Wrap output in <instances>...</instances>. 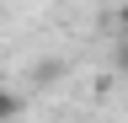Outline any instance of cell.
<instances>
[{
    "label": "cell",
    "instance_id": "2",
    "mask_svg": "<svg viewBox=\"0 0 128 123\" xmlns=\"http://www.w3.org/2000/svg\"><path fill=\"white\" fill-rule=\"evenodd\" d=\"M11 112H22V102H16L11 91H0V118H11Z\"/></svg>",
    "mask_w": 128,
    "mask_h": 123
},
{
    "label": "cell",
    "instance_id": "3",
    "mask_svg": "<svg viewBox=\"0 0 128 123\" xmlns=\"http://www.w3.org/2000/svg\"><path fill=\"white\" fill-rule=\"evenodd\" d=\"M118 32H128V0L118 6Z\"/></svg>",
    "mask_w": 128,
    "mask_h": 123
},
{
    "label": "cell",
    "instance_id": "1",
    "mask_svg": "<svg viewBox=\"0 0 128 123\" xmlns=\"http://www.w3.org/2000/svg\"><path fill=\"white\" fill-rule=\"evenodd\" d=\"M112 70H118V75H128V32L118 38V48H112Z\"/></svg>",
    "mask_w": 128,
    "mask_h": 123
}]
</instances>
